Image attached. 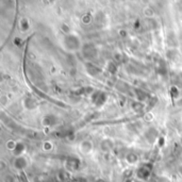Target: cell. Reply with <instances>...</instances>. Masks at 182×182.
Returning <instances> with one entry per match:
<instances>
[{
  "label": "cell",
  "mask_w": 182,
  "mask_h": 182,
  "mask_svg": "<svg viewBox=\"0 0 182 182\" xmlns=\"http://www.w3.org/2000/svg\"><path fill=\"white\" fill-rule=\"evenodd\" d=\"M80 148H81V151L83 153H90L92 151V144L88 141H86V142L82 143Z\"/></svg>",
  "instance_id": "cell-1"
}]
</instances>
